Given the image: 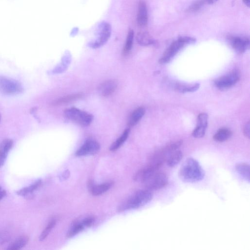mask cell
<instances>
[{
  "label": "cell",
  "instance_id": "obj_17",
  "mask_svg": "<svg viewBox=\"0 0 250 250\" xmlns=\"http://www.w3.org/2000/svg\"><path fill=\"white\" fill-rule=\"evenodd\" d=\"M136 40L141 45L147 46L155 43V41L151 36L146 32H140L136 36Z\"/></svg>",
  "mask_w": 250,
  "mask_h": 250
},
{
  "label": "cell",
  "instance_id": "obj_14",
  "mask_svg": "<svg viewBox=\"0 0 250 250\" xmlns=\"http://www.w3.org/2000/svg\"><path fill=\"white\" fill-rule=\"evenodd\" d=\"M137 20L138 25L140 26H144L147 23V7L144 1L139 3Z\"/></svg>",
  "mask_w": 250,
  "mask_h": 250
},
{
  "label": "cell",
  "instance_id": "obj_20",
  "mask_svg": "<svg viewBox=\"0 0 250 250\" xmlns=\"http://www.w3.org/2000/svg\"><path fill=\"white\" fill-rule=\"evenodd\" d=\"M130 128H126L122 134L110 146V150L112 151L117 150L124 143L128 137Z\"/></svg>",
  "mask_w": 250,
  "mask_h": 250
},
{
  "label": "cell",
  "instance_id": "obj_3",
  "mask_svg": "<svg viewBox=\"0 0 250 250\" xmlns=\"http://www.w3.org/2000/svg\"><path fill=\"white\" fill-rule=\"evenodd\" d=\"M153 195L148 190H139L124 201L118 207L119 211L142 207L152 199Z\"/></svg>",
  "mask_w": 250,
  "mask_h": 250
},
{
  "label": "cell",
  "instance_id": "obj_26",
  "mask_svg": "<svg viewBox=\"0 0 250 250\" xmlns=\"http://www.w3.org/2000/svg\"><path fill=\"white\" fill-rule=\"evenodd\" d=\"M55 224L56 220L54 219L51 220L48 223L47 225L46 226L40 235L39 240L41 241L44 240L47 237L52 229L55 226Z\"/></svg>",
  "mask_w": 250,
  "mask_h": 250
},
{
  "label": "cell",
  "instance_id": "obj_5",
  "mask_svg": "<svg viewBox=\"0 0 250 250\" xmlns=\"http://www.w3.org/2000/svg\"><path fill=\"white\" fill-rule=\"evenodd\" d=\"M23 88L18 81L11 78L0 76V94L15 95L21 93Z\"/></svg>",
  "mask_w": 250,
  "mask_h": 250
},
{
  "label": "cell",
  "instance_id": "obj_12",
  "mask_svg": "<svg viewBox=\"0 0 250 250\" xmlns=\"http://www.w3.org/2000/svg\"><path fill=\"white\" fill-rule=\"evenodd\" d=\"M13 141L9 138L3 139L0 143V167L4 164L7 155L13 146Z\"/></svg>",
  "mask_w": 250,
  "mask_h": 250
},
{
  "label": "cell",
  "instance_id": "obj_10",
  "mask_svg": "<svg viewBox=\"0 0 250 250\" xmlns=\"http://www.w3.org/2000/svg\"><path fill=\"white\" fill-rule=\"evenodd\" d=\"M229 40L233 48L238 53H243L249 48L250 40L246 37H231Z\"/></svg>",
  "mask_w": 250,
  "mask_h": 250
},
{
  "label": "cell",
  "instance_id": "obj_9",
  "mask_svg": "<svg viewBox=\"0 0 250 250\" xmlns=\"http://www.w3.org/2000/svg\"><path fill=\"white\" fill-rule=\"evenodd\" d=\"M100 145L95 140L89 139L76 152V155L78 156H85L94 154L97 153L100 149Z\"/></svg>",
  "mask_w": 250,
  "mask_h": 250
},
{
  "label": "cell",
  "instance_id": "obj_34",
  "mask_svg": "<svg viewBox=\"0 0 250 250\" xmlns=\"http://www.w3.org/2000/svg\"><path fill=\"white\" fill-rule=\"evenodd\" d=\"M244 3L248 7L250 5V0H242Z\"/></svg>",
  "mask_w": 250,
  "mask_h": 250
},
{
  "label": "cell",
  "instance_id": "obj_2",
  "mask_svg": "<svg viewBox=\"0 0 250 250\" xmlns=\"http://www.w3.org/2000/svg\"><path fill=\"white\" fill-rule=\"evenodd\" d=\"M205 172L199 162L192 158L187 159L182 165L179 177L185 183H196L202 180Z\"/></svg>",
  "mask_w": 250,
  "mask_h": 250
},
{
  "label": "cell",
  "instance_id": "obj_19",
  "mask_svg": "<svg viewBox=\"0 0 250 250\" xmlns=\"http://www.w3.org/2000/svg\"><path fill=\"white\" fill-rule=\"evenodd\" d=\"M231 131L226 128L219 129L213 136V139L218 142H223L228 140L231 136Z\"/></svg>",
  "mask_w": 250,
  "mask_h": 250
},
{
  "label": "cell",
  "instance_id": "obj_7",
  "mask_svg": "<svg viewBox=\"0 0 250 250\" xmlns=\"http://www.w3.org/2000/svg\"><path fill=\"white\" fill-rule=\"evenodd\" d=\"M111 31V27L108 23L105 22L101 23L99 28L97 38L96 40L90 42L89 45L94 48L103 45L110 38Z\"/></svg>",
  "mask_w": 250,
  "mask_h": 250
},
{
  "label": "cell",
  "instance_id": "obj_24",
  "mask_svg": "<svg viewBox=\"0 0 250 250\" xmlns=\"http://www.w3.org/2000/svg\"><path fill=\"white\" fill-rule=\"evenodd\" d=\"M200 87L199 83H195L192 85L177 84L176 86V89L182 93L193 92L197 91Z\"/></svg>",
  "mask_w": 250,
  "mask_h": 250
},
{
  "label": "cell",
  "instance_id": "obj_35",
  "mask_svg": "<svg viewBox=\"0 0 250 250\" xmlns=\"http://www.w3.org/2000/svg\"><path fill=\"white\" fill-rule=\"evenodd\" d=\"M217 0H206L207 2L209 4H212Z\"/></svg>",
  "mask_w": 250,
  "mask_h": 250
},
{
  "label": "cell",
  "instance_id": "obj_31",
  "mask_svg": "<svg viewBox=\"0 0 250 250\" xmlns=\"http://www.w3.org/2000/svg\"><path fill=\"white\" fill-rule=\"evenodd\" d=\"M205 0L198 1L194 3L190 8V10L195 11L198 9L204 3Z\"/></svg>",
  "mask_w": 250,
  "mask_h": 250
},
{
  "label": "cell",
  "instance_id": "obj_8",
  "mask_svg": "<svg viewBox=\"0 0 250 250\" xmlns=\"http://www.w3.org/2000/svg\"><path fill=\"white\" fill-rule=\"evenodd\" d=\"M186 44L179 37L177 41L173 42L167 49L159 60V62L162 64L169 62Z\"/></svg>",
  "mask_w": 250,
  "mask_h": 250
},
{
  "label": "cell",
  "instance_id": "obj_22",
  "mask_svg": "<svg viewBox=\"0 0 250 250\" xmlns=\"http://www.w3.org/2000/svg\"><path fill=\"white\" fill-rule=\"evenodd\" d=\"M111 185V183H105L96 186L91 185L89 186L90 191L94 195H99L108 190Z\"/></svg>",
  "mask_w": 250,
  "mask_h": 250
},
{
  "label": "cell",
  "instance_id": "obj_36",
  "mask_svg": "<svg viewBox=\"0 0 250 250\" xmlns=\"http://www.w3.org/2000/svg\"><path fill=\"white\" fill-rule=\"evenodd\" d=\"M0 119H1V115H0Z\"/></svg>",
  "mask_w": 250,
  "mask_h": 250
},
{
  "label": "cell",
  "instance_id": "obj_27",
  "mask_svg": "<svg viewBox=\"0 0 250 250\" xmlns=\"http://www.w3.org/2000/svg\"><path fill=\"white\" fill-rule=\"evenodd\" d=\"M208 123V115L207 113H201L197 118V125L207 128Z\"/></svg>",
  "mask_w": 250,
  "mask_h": 250
},
{
  "label": "cell",
  "instance_id": "obj_28",
  "mask_svg": "<svg viewBox=\"0 0 250 250\" xmlns=\"http://www.w3.org/2000/svg\"><path fill=\"white\" fill-rule=\"evenodd\" d=\"M84 227L82 223L75 225L68 232L67 234V237H71L75 235L82 231Z\"/></svg>",
  "mask_w": 250,
  "mask_h": 250
},
{
  "label": "cell",
  "instance_id": "obj_29",
  "mask_svg": "<svg viewBox=\"0 0 250 250\" xmlns=\"http://www.w3.org/2000/svg\"><path fill=\"white\" fill-rule=\"evenodd\" d=\"M206 129V128L197 125L193 131L192 135L194 138H202L205 135Z\"/></svg>",
  "mask_w": 250,
  "mask_h": 250
},
{
  "label": "cell",
  "instance_id": "obj_13",
  "mask_svg": "<svg viewBox=\"0 0 250 250\" xmlns=\"http://www.w3.org/2000/svg\"><path fill=\"white\" fill-rule=\"evenodd\" d=\"M146 110L143 107H139L135 109L130 115L127 120L128 127L135 125L142 119L145 113Z\"/></svg>",
  "mask_w": 250,
  "mask_h": 250
},
{
  "label": "cell",
  "instance_id": "obj_32",
  "mask_svg": "<svg viewBox=\"0 0 250 250\" xmlns=\"http://www.w3.org/2000/svg\"><path fill=\"white\" fill-rule=\"evenodd\" d=\"M250 122L249 121L244 125L243 132L245 136L248 138H250Z\"/></svg>",
  "mask_w": 250,
  "mask_h": 250
},
{
  "label": "cell",
  "instance_id": "obj_21",
  "mask_svg": "<svg viewBox=\"0 0 250 250\" xmlns=\"http://www.w3.org/2000/svg\"><path fill=\"white\" fill-rule=\"evenodd\" d=\"M83 96V95L82 93H75L67 95L53 102V104L57 105L69 103L81 98Z\"/></svg>",
  "mask_w": 250,
  "mask_h": 250
},
{
  "label": "cell",
  "instance_id": "obj_16",
  "mask_svg": "<svg viewBox=\"0 0 250 250\" xmlns=\"http://www.w3.org/2000/svg\"><path fill=\"white\" fill-rule=\"evenodd\" d=\"M183 158V153L179 150L171 152L167 157L166 163L169 167H174L177 165Z\"/></svg>",
  "mask_w": 250,
  "mask_h": 250
},
{
  "label": "cell",
  "instance_id": "obj_33",
  "mask_svg": "<svg viewBox=\"0 0 250 250\" xmlns=\"http://www.w3.org/2000/svg\"><path fill=\"white\" fill-rule=\"evenodd\" d=\"M6 194V192L5 190L2 189L0 186V200H1Z\"/></svg>",
  "mask_w": 250,
  "mask_h": 250
},
{
  "label": "cell",
  "instance_id": "obj_4",
  "mask_svg": "<svg viewBox=\"0 0 250 250\" xmlns=\"http://www.w3.org/2000/svg\"><path fill=\"white\" fill-rule=\"evenodd\" d=\"M64 114L67 119L82 126H88L93 119L91 114L74 107L65 109Z\"/></svg>",
  "mask_w": 250,
  "mask_h": 250
},
{
  "label": "cell",
  "instance_id": "obj_15",
  "mask_svg": "<svg viewBox=\"0 0 250 250\" xmlns=\"http://www.w3.org/2000/svg\"><path fill=\"white\" fill-rule=\"evenodd\" d=\"M42 180L39 179L30 186L23 188L16 191L17 195L21 196H31V194L36 190L41 185Z\"/></svg>",
  "mask_w": 250,
  "mask_h": 250
},
{
  "label": "cell",
  "instance_id": "obj_30",
  "mask_svg": "<svg viewBox=\"0 0 250 250\" xmlns=\"http://www.w3.org/2000/svg\"><path fill=\"white\" fill-rule=\"evenodd\" d=\"M94 221V219L90 217L85 218L81 223L84 227H89L92 225Z\"/></svg>",
  "mask_w": 250,
  "mask_h": 250
},
{
  "label": "cell",
  "instance_id": "obj_6",
  "mask_svg": "<svg viewBox=\"0 0 250 250\" xmlns=\"http://www.w3.org/2000/svg\"><path fill=\"white\" fill-rule=\"evenodd\" d=\"M240 72L234 69L228 74L220 77L214 82L215 86L220 90H224L231 87L239 80Z\"/></svg>",
  "mask_w": 250,
  "mask_h": 250
},
{
  "label": "cell",
  "instance_id": "obj_23",
  "mask_svg": "<svg viewBox=\"0 0 250 250\" xmlns=\"http://www.w3.org/2000/svg\"><path fill=\"white\" fill-rule=\"evenodd\" d=\"M29 239V238L27 236H22L9 245L8 248H7V249L10 250H17L21 249L28 243Z\"/></svg>",
  "mask_w": 250,
  "mask_h": 250
},
{
  "label": "cell",
  "instance_id": "obj_25",
  "mask_svg": "<svg viewBox=\"0 0 250 250\" xmlns=\"http://www.w3.org/2000/svg\"><path fill=\"white\" fill-rule=\"evenodd\" d=\"M133 38L134 32L132 30L130 29L128 32L126 42L123 50V54L125 55H127L131 49L133 44Z\"/></svg>",
  "mask_w": 250,
  "mask_h": 250
},
{
  "label": "cell",
  "instance_id": "obj_1",
  "mask_svg": "<svg viewBox=\"0 0 250 250\" xmlns=\"http://www.w3.org/2000/svg\"><path fill=\"white\" fill-rule=\"evenodd\" d=\"M135 180L142 183L150 190L161 189L168 183V178L166 174L160 172L159 169L149 165L137 172L135 175Z\"/></svg>",
  "mask_w": 250,
  "mask_h": 250
},
{
  "label": "cell",
  "instance_id": "obj_18",
  "mask_svg": "<svg viewBox=\"0 0 250 250\" xmlns=\"http://www.w3.org/2000/svg\"><path fill=\"white\" fill-rule=\"evenodd\" d=\"M236 171L248 182H250V166L246 163H239L236 165Z\"/></svg>",
  "mask_w": 250,
  "mask_h": 250
},
{
  "label": "cell",
  "instance_id": "obj_11",
  "mask_svg": "<svg viewBox=\"0 0 250 250\" xmlns=\"http://www.w3.org/2000/svg\"><path fill=\"white\" fill-rule=\"evenodd\" d=\"M118 86V83L115 80H106L101 83L98 87L100 95L107 97L114 92Z\"/></svg>",
  "mask_w": 250,
  "mask_h": 250
}]
</instances>
